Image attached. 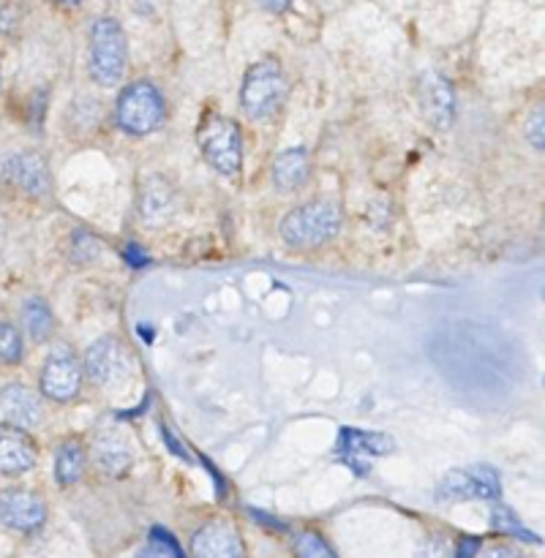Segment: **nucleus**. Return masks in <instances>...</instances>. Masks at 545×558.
Wrapping results in <instances>:
<instances>
[{"label":"nucleus","instance_id":"nucleus-3","mask_svg":"<svg viewBox=\"0 0 545 558\" xmlns=\"http://www.w3.org/2000/svg\"><path fill=\"white\" fill-rule=\"evenodd\" d=\"M287 76L278 60L265 58L245 71L243 87H240V104L245 114L254 120L272 118L287 101Z\"/></svg>","mask_w":545,"mask_h":558},{"label":"nucleus","instance_id":"nucleus-11","mask_svg":"<svg viewBox=\"0 0 545 558\" xmlns=\"http://www.w3.org/2000/svg\"><path fill=\"white\" fill-rule=\"evenodd\" d=\"M0 178L27 196H47L52 191V174L38 153L22 150L0 163Z\"/></svg>","mask_w":545,"mask_h":558},{"label":"nucleus","instance_id":"nucleus-16","mask_svg":"<svg viewBox=\"0 0 545 558\" xmlns=\"http://www.w3.org/2000/svg\"><path fill=\"white\" fill-rule=\"evenodd\" d=\"M311 156L305 147H287L272 161V183L278 191H294L308 180Z\"/></svg>","mask_w":545,"mask_h":558},{"label":"nucleus","instance_id":"nucleus-28","mask_svg":"<svg viewBox=\"0 0 545 558\" xmlns=\"http://www.w3.org/2000/svg\"><path fill=\"white\" fill-rule=\"evenodd\" d=\"M52 3H60V5H76V3H82V0H52Z\"/></svg>","mask_w":545,"mask_h":558},{"label":"nucleus","instance_id":"nucleus-5","mask_svg":"<svg viewBox=\"0 0 545 558\" xmlns=\"http://www.w3.org/2000/svg\"><path fill=\"white\" fill-rule=\"evenodd\" d=\"M196 142L216 172L223 178H234L243 167V140H240V129L234 120L223 118V114H205L196 131Z\"/></svg>","mask_w":545,"mask_h":558},{"label":"nucleus","instance_id":"nucleus-27","mask_svg":"<svg viewBox=\"0 0 545 558\" xmlns=\"http://www.w3.org/2000/svg\"><path fill=\"white\" fill-rule=\"evenodd\" d=\"M289 3H292V0H259L262 9L272 11V14H281V11H287Z\"/></svg>","mask_w":545,"mask_h":558},{"label":"nucleus","instance_id":"nucleus-15","mask_svg":"<svg viewBox=\"0 0 545 558\" xmlns=\"http://www.w3.org/2000/svg\"><path fill=\"white\" fill-rule=\"evenodd\" d=\"M392 439L385 434H374V430H352L343 428L338 436V458L347 463H354V458H379L392 452Z\"/></svg>","mask_w":545,"mask_h":558},{"label":"nucleus","instance_id":"nucleus-22","mask_svg":"<svg viewBox=\"0 0 545 558\" xmlns=\"http://www.w3.org/2000/svg\"><path fill=\"white\" fill-rule=\"evenodd\" d=\"M22 354H25V347H22L20 330L9 322H0V363L16 365Z\"/></svg>","mask_w":545,"mask_h":558},{"label":"nucleus","instance_id":"nucleus-13","mask_svg":"<svg viewBox=\"0 0 545 558\" xmlns=\"http://www.w3.org/2000/svg\"><path fill=\"white\" fill-rule=\"evenodd\" d=\"M0 417L9 425H14V428H33L44 417L41 398L31 387L22 385V381H11V385L0 390Z\"/></svg>","mask_w":545,"mask_h":558},{"label":"nucleus","instance_id":"nucleus-4","mask_svg":"<svg viewBox=\"0 0 545 558\" xmlns=\"http://www.w3.org/2000/svg\"><path fill=\"white\" fill-rule=\"evenodd\" d=\"M167 114V104L158 87L153 82L140 80L131 82L123 93H120L118 104H114V120L118 129H123L131 136L153 134L158 125L164 123Z\"/></svg>","mask_w":545,"mask_h":558},{"label":"nucleus","instance_id":"nucleus-20","mask_svg":"<svg viewBox=\"0 0 545 558\" xmlns=\"http://www.w3.org/2000/svg\"><path fill=\"white\" fill-rule=\"evenodd\" d=\"M294 558H338L332 545L319 532H300L292 539Z\"/></svg>","mask_w":545,"mask_h":558},{"label":"nucleus","instance_id":"nucleus-25","mask_svg":"<svg viewBox=\"0 0 545 558\" xmlns=\"http://www.w3.org/2000/svg\"><path fill=\"white\" fill-rule=\"evenodd\" d=\"M480 550V539L477 537H467L458 543V554L456 558H474V554Z\"/></svg>","mask_w":545,"mask_h":558},{"label":"nucleus","instance_id":"nucleus-8","mask_svg":"<svg viewBox=\"0 0 545 558\" xmlns=\"http://www.w3.org/2000/svg\"><path fill=\"white\" fill-rule=\"evenodd\" d=\"M191 558H245L243 534L227 518L205 521L191 534Z\"/></svg>","mask_w":545,"mask_h":558},{"label":"nucleus","instance_id":"nucleus-1","mask_svg":"<svg viewBox=\"0 0 545 558\" xmlns=\"http://www.w3.org/2000/svg\"><path fill=\"white\" fill-rule=\"evenodd\" d=\"M341 232V210L332 202L319 199L289 210L281 221V238L289 248L314 251L330 243Z\"/></svg>","mask_w":545,"mask_h":558},{"label":"nucleus","instance_id":"nucleus-6","mask_svg":"<svg viewBox=\"0 0 545 558\" xmlns=\"http://www.w3.org/2000/svg\"><path fill=\"white\" fill-rule=\"evenodd\" d=\"M441 501H499V474L491 466L452 469L436 490Z\"/></svg>","mask_w":545,"mask_h":558},{"label":"nucleus","instance_id":"nucleus-7","mask_svg":"<svg viewBox=\"0 0 545 558\" xmlns=\"http://www.w3.org/2000/svg\"><path fill=\"white\" fill-rule=\"evenodd\" d=\"M38 390L44 398L55 403L74 401L82 390V365L69 349H58L47 357L38 379Z\"/></svg>","mask_w":545,"mask_h":558},{"label":"nucleus","instance_id":"nucleus-12","mask_svg":"<svg viewBox=\"0 0 545 558\" xmlns=\"http://www.w3.org/2000/svg\"><path fill=\"white\" fill-rule=\"evenodd\" d=\"M36 441L27 436V430L0 423V474L20 477V474L31 472L36 466Z\"/></svg>","mask_w":545,"mask_h":558},{"label":"nucleus","instance_id":"nucleus-17","mask_svg":"<svg viewBox=\"0 0 545 558\" xmlns=\"http://www.w3.org/2000/svg\"><path fill=\"white\" fill-rule=\"evenodd\" d=\"M87 452L80 441H63L55 452V480L60 485H76L85 477Z\"/></svg>","mask_w":545,"mask_h":558},{"label":"nucleus","instance_id":"nucleus-26","mask_svg":"<svg viewBox=\"0 0 545 558\" xmlns=\"http://www.w3.org/2000/svg\"><path fill=\"white\" fill-rule=\"evenodd\" d=\"M483 558H521V554L512 545H494L491 550H485Z\"/></svg>","mask_w":545,"mask_h":558},{"label":"nucleus","instance_id":"nucleus-24","mask_svg":"<svg viewBox=\"0 0 545 558\" xmlns=\"http://www.w3.org/2000/svg\"><path fill=\"white\" fill-rule=\"evenodd\" d=\"M543 120H545L543 109H534V112L529 114V120H526V140H529V145H532L537 153H543V147H545Z\"/></svg>","mask_w":545,"mask_h":558},{"label":"nucleus","instance_id":"nucleus-23","mask_svg":"<svg viewBox=\"0 0 545 558\" xmlns=\"http://www.w3.org/2000/svg\"><path fill=\"white\" fill-rule=\"evenodd\" d=\"M150 543H153V548L161 550V554H167L169 558H185L183 548H180V543L172 537V534L167 532V529H153Z\"/></svg>","mask_w":545,"mask_h":558},{"label":"nucleus","instance_id":"nucleus-2","mask_svg":"<svg viewBox=\"0 0 545 558\" xmlns=\"http://www.w3.org/2000/svg\"><path fill=\"white\" fill-rule=\"evenodd\" d=\"M129 63V44L120 22L112 16H101L93 22L90 31V76L96 85L114 87L120 85Z\"/></svg>","mask_w":545,"mask_h":558},{"label":"nucleus","instance_id":"nucleus-21","mask_svg":"<svg viewBox=\"0 0 545 558\" xmlns=\"http://www.w3.org/2000/svg\"><path fill=\"white\" fill-rule=\"evenodd\" d=\"M491 526H494L496 532L507 534V537H518V539H526V543H537V537H534V534H529L526 529L518 523V518L501 505H496L494 512H491Z\"/></svg>","mask_w":545,"mask_h":558},{"label":"nucleus","instance_id":"nucleus-10","mask_svg":"<svg viewBox=\"0 0 545 558\" xmlns=\"http://www.w3.org/2000/svg\"><path fill=\"white\" fill-rule=\"evenodd\" d=\"M129 368H131V360L129 354H125L123 343H120L114 336H104L87 349L82 374H87V379H90L93 385L112 387L129 374Z\"/></svg>","mask_w":545,"mask_h":558},{"label":"nucleus","instance_id":"nucleus-9","mask_svg":"<svg viewBox=\"0 0 545 558\" xmlns=\"http://www.w3.org/2000/svg\"><path fill=\"white\" fill-rule=\"evenodd\" d=\"M0 523L11 532L33 534L47 523V505L33 490L5 488L0 490Z\"/></svg>","mask_w":545,"mask_h":558},{"label":"nucleus","instance_id":"nucleus-18","mask_svg":"<svg viewBox=\"0 0 545 558\" xmlns=\"http://www.w3.org/2000/svg\"><path fill=\"white\" fill-rule=\"evenodd\" d=\"M96 461L112 477H123L131 469V450L123 439L112 434H104L96 439Z\"/></svg>","mask_w":545,"mask_h":558},{"label":"nucleus","instance_id":"nucleus-19","mask_svg":"<svg viewBox=\"0 0 545 558\" xmlns=\"http://www.w3.org/2000/svg\"><path fill=\"white\" fill-rule=\"evenodd\" d=\"M22 325H25L27 336H31L33 341H47L55 330L52 308H49L41 298H31L22 305Z\"/></svg>","mask_w":545,"mask_h":558},{"label":"nucleus","instance_id":"nucleus-14","mask_svg":"<svg viewBox=\"0 0 545 558\" xmlns=\"http://www.w3.org/2000/svg\"><path fill=\"white\" fill-rule=\"evenodd\" d=\"M420 101H423V112L428 120H434L439 129L450 125L452 112H456V98H452V87L445 76L425 74L423 85H420Z\"/></svg>","mask_w":545,"mask_h":558}]
</instances>
